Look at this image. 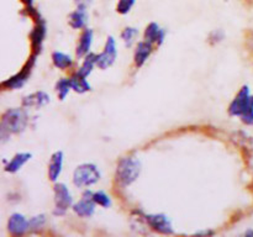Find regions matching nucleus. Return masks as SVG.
Masks as SVG:
<instances>
[{
	"instance_id": "obj_1",
	"label": "nucleus",
	"mask_w": 253,
	"mask_h": 237,
	"mask_svg": "<svg viewBox=\"0 0 253 237\" xmlns=\"http://www.w3.org/2000/svg\"><path fill=\"white\" fill-rule=\"evenodd\" d=\"M27 122L29 116L22 109L12 108L5 111L0 122V137L2 142H5L11 135L22 132L26 128Z\"/></svg>"
},
{
	"instance_id": "obj_2",
	"label": "nucleus",
	"mask_w": 253,
	"mask_h": 237,
	"mask_svg": "<svg viewBox=\"0 0 253 237\" xmlns=\"http://www.w3.org/2000/svg\"><path fill=\"white\" fill-rule=\"evenodd\" d=\"M142 165L141 162L135 157L121 158L116 167V182L121 187H128L132 184L140 175Z\"/></svg>"
},
{
	"instance_id": "obj_3",
	"label": "nucleus",
	"mask_w": 253,
	"mask_h": 237,
	"mask_svg": "<svg viewBox=\"0 0 253 237\" xmlns=\"http://www.w3.org/2000/svg\"><path fill=\"white\" fill-rule=\"evenodd\" d=\"M100 170L93 163L78 165L73 173V183L77 188L91 187L100 180Z\"/></svg>"
},
{
	"instance_id": "obj_4",
	"label": "nucleus",
	"mask_w": 253,
	"mask_h": 237,
	"mask_svg": "<svg viewBox=\"0 0 253 237\" xmlns=\"http://www.w3.org/2000/svg\"><path fill=\"white\" fill-rule=\"evenodd\" d=\"M54 210L53 214L56 216H63L68 209L73 207V198L71 192L64 183H56L54 184Z\"/></svg>"
},
{
	"instance_id": "obj_5",
	"label": "nucleus",
	"mask_w": 253,
	"mask_h": 237,
	"mask_svg": "<svg viewBox=\"0 0 253 237\" xmlns=\"http://www.w3.org/2000/svg\"><path fill=\"white\" fill-rule=\"evenodd\" d=\"M253 101V95H251V91H250L249 85H244L240 91L237 93V95L235 96L234 100L231 101L229 106V114L231 116H239L241 118L245 113H246L247 109L250 108V105Z\"/></svg>"
},
{
	"instance_id": "obj_6",
	"label": "nucleus",
	"mask_w": 253,
	"mask_h": 237,
	"mask_svg": "<svg viewBox=\"0 0 253 237\" xmlns=\"http://www.w3.org/2000/svg\"><path fill=\"white\" fill-rule=\"evenodd\" d=\"M93 193L94 192H91V190L86 189L82 195V199L77 201L72 207L76 215H78L79 217H91L95 212L96 202L93 198Z\"/></svg>"
},
{
	"instance_id": "obj_7",
	"label": "nucleus",
	"mask_w": 253,
	"mask_h": 237,
	"mask_svg": "<svg viewBox=\"0 0 253 237\" xmlns=\"http://www.w3.org/2000/svg\"><path fill=\"white\" fill-rule=\"evenodd\" d=\"M118 57V49H116V41L113 36H109L104 46V51L100 54H98L96 59V66L100 69H106L110 66H113L114 62L116 61Z\"/></svg>"
},
{
	"instance_id": "obj_8",
	"label": "nucleus",
	"mask_w": 253,
	"mask_h": 237,
	"mask_svg": "<svg viewBox=\"0 0 253 237\" xmlns=\"http://www.w3.org/2000/svg\"><path fill=\"white\" fill-rule=\"evenodd\" d=\"M146 221L150 225L151 229L162 235L174 234L172 221L166 214H150L146 215Z\"/></svg>"
},
{
	"instance_id": "obj_9",
	"label": "nucleus",
	"mask_w": 253,
	"mask_h": 237,
	"mask_svg": "<svg viewBox=\"0 0 253 237\" xmlns=\"http://www.w3.org/2000/svg\"><path fill=\"white\" fill-rule=\"evenodd\" d=\"M7 231L12 236H22L29 231V220L20 212H14L7 221Z\"/></svg>"
},
{
	"instance_id": "obj_10",
	"label": "nucleus",
	"mask_w": 253,
	"mask_h": 237,
	"mask_svg": "<svg viewBox=\"0 0 253 237\" xmlns=\"http://www.w3.org/2000/svg\"><path fill=\"white\" fill-rule=\"evenodd\" d=\"M34 62H35V57H32L31 61H29V63L26 64V67H25L20 73L15 74L14 77L9 78L7 80L2 81V86L7 89H14V90L15 89H20L21 86H24V84L27 81V78H29Z\"/></svg>"
},
{
	"instance_id": "obj_11",
	"label": "nucleus",
	"mask_w": 253,
	"mask_h": 237,
	"mask_svg": "<svg viewBox=\"0 0 253 237\" xmlns=\"http://www.w3.org/2000/svg\"><path fill=\"white\" fill-rule=\"evenodd\" d=\"M49 103V95L46 93V91H35V93L29 94V95L25 96L22 99V105L25 108H35L40 109L42 106L47 105Z\"/></svg>"
},
{
	"instance_id": "obj_12",
	"label": "nucleus",
	"mask_w": 253,
	"mask_h": 237,
	"mask_svg": "<svg viewBox=\"0 0 253 237\" xmlns=\"http://www.w3.org/2000/svg\"><path fill=\"white\" fill-rule=\"evenodd\" d=\"M93 30L85 29L82 32L76 49V56L78 57V58H84V57L90 52L91 43H93Z\"/></svg>"
},
{
	"instance_id": "obj_13",
	"label": "nucleus",
	"mask_w": 253,
	"mask_h": 237,
	"mask_svg": "<svg viewBox=\"0 0 253 237\" xmlns=\"http://www.w3.org/2000/svg\"><path fill=\"white\" fill-rule=\"evenodd\" d=\"M88 19H89L88 9H86V7L77 6V9L69 14L68 24L72 29L82 30L86 26Z\"/></svg>"
},
{
	"instance_id": "obj_14",
	"label": "nucleus",
	"mask_w": 253,
	"mask_h": 237,
	"mask_svg": "<svg viewBox=\"0 0 253 237\" xmlns=\"http://www.w3.org/2000/svg\"><path fill=\"white\" fill-rule=\"evenodd\" d=\"M153 52V43L147 41H140L136 46L135 53H133V62L136 67H142L148 59V57Z\"/></svg>"
},
{
	"instance_id": "obj_15",
	"label": "nucleus",
	"mask_w": 253,
	"mask_h": 237,
	"mask_svg": "<svg viewBox=\"0 0 253 237\" xmlns=\"http://www.w3.org/2000/svg\"><path fill=\"white\" fill-rule=\"evenodd\" d=\"M63 168V152L57 151L51 156L48 164V178L51 182H57Z\"/></svg>"
},
{
	"instance_id": "obj_16",
	"label": "nucleus",
	"mask_w": 253,
	"mask_h": 237,
	"mask_svg": "<svg viewBox=\"0 0 253 237\" xmlns=\"http://www.w3.org/2000/svg\"><path fill=\"white\" fill-rule=\"evenodd\" d=\"M166 37V31L163 29H161L158 26V24L156 22H151L145 30V41L151 42V43H156L158 46L165 42Z\"/></svg>"
},
{
	"instance_id": "obj_17",
	"label": "nucleus",
	"mask_w": 253,
	"mask_h": 237,
	"mask_svg": "<svg viewBox=\"0 0 253 237\" xmlns=\"http://www.w3.org/2000/svg\"><path fill=\"white\" fill-rule=\"evenodd\" d=\"M32 155L29 152H20L16 153L14 157L11 158V160L7 162V164L5 165V172L7 173H16L31 159Z\"/></svg>"
},
{
	"instance_id": "obj_18",
	"label": "nucleus",
	"mask_w": 253,
	"mask_h": 237,
	"mask_svg": "<svg viewBox=\"0 0 253 237\" xmlns=\"http://www.w3.org/2000/svg\"><path fill=\"white\" fill-rule=\"evenodd\" d=\"M44 36H46V25H44L43 20L39 19L37 20L36 26H35L34 31L31 34L32 47L35 48V51H39L41 48Z\"/></svg>"
},
{
	"instance_id": "obj_19",
	"label": "nucleus",
	"mask_w": 253,
	"mask_h": 237,
	"mask_svg": "<svg viewBox=\"0 0 253 237\" xmlns=\"http://www.w3.org/2000/svg\"><path fill=\"white\" fill-rule=\"evenodd\" d=\"M71 84H72V90H74L78 94H84L91 89L90 83L86 80V77L81 76V74L76 73L71 77Z\"/></svg>"
},
{
	"instance_id": "obj_20",
	"label": "nucleus",
	"mask_w": 253,
	"mask_h": 237,
	"mask_svg": "<svg viewBox=\"0 0 253 237\" xmlns=\"http://www.w3.org/2000/svg\"><path fill=\"white\" fill-rule=\"evenodd\" d=\"M52 63H53V66L56 67V68L64 71V69L72 67V64H73V59H72V57L69 56V54L56 51L52 53Z\"/></svg>"
},
{
	"instance_id": "obj_21",
	"label": "nucleus",
	"mask_w": 253,
	"mask_h": 237,
	"mask_svg": "<svg viewBox=\"0 0 253 237\" xmlns=\"http://www.w3.org/2000/svg\"><path fill=\"white\" fill-rule=\"evenodd\" d=\"M96 59H98V54L93 53V52H89L83 59V63H82L81 68L78 69L77 73L81 74L83 77H88L89 74L93 72L94 67L96 66Z\"/></svg>"
},
{
	"instance_id": "obj_22",
	"label": "nucleus",
	"mask_w": 253,
	"mask_h": 237,
	"mask_svg": "<svg viewBox=\"0 0 253 237\" xmlns=\"http://www.w3.org/2000/svg\"><path fill=\"white\" fill-rule=\"evenodd\" d=\"M71 90H72V84H71V79L69 78H62L56 83V93L61 100H64Z\"/></svg>"
},
{
	"instance_id": "obj_23",
	"label": "nucleus",
	"mask_w": 253,
	"mask_h": 237,
	"mask_svg": "<svg viewBox=\"0 0 253 237\" xmlns=\"http://www.w3.org/2000/svg\"><path fill=\"white\" fill-rule=\"evenodd\" d=\"M138 36V30L136 27H125L124 31L121 32V39L125 42V44L127 47L132 46V43L135 42V39Z\"/></svg>"
},
{
	"instance_id": "obj_24",
	"label": "nucleus",
	"mask_w": 253,
	"mask_h": 237,
	"mask_svg": "<svg viewBox=\"0 0 253 237\" xmlns=\"http://www.w3.org/2000/svg\"><path fill=\"white\" fill-rule=\"evenodd\" d=\"M93 198L95 200L96 205L104 207V209H108L111 206V198L106 194L103 190H96L93 193Z\"/></svg>"
},
{
	"instance_id": "obj_25",
	"label": "nucleus",
	"mask_w": 253,
	"mask_h": 237,
	"mask_svg": "<svg viewBox=\"0 0 253 237\" xmlns=\"http://www.w3.org/2000/svg\"><path fill=\"white\" fill-rule=\"evenodd\" d=\"M46 225V216L44 215H36L29 220V231H40Z\"/></svg>"
},
{
	"instance_id": "obj_26",
	"label": "nucleus",
	"mask_w": 253,
	"mask_h": 237,
	"mask_svg": "<svg viewBox=\"0 0 253 237\" xmlns=\"http://www.w3.org/2000/svg\"><path fill=\"white\" fill-rule=\"evenodd\" d=\"M136 0H119L118 5H116V11L121 15H126L130 12L135 5Z\"/></svg>"
},
{
	"instance_id": "obj_27",
	"label": "nucleus",
	"mask_w": 253,
	"mask_h": 237,
	"mask_svg": "<svg viewBox=\"0 0 253 237\" xmlns=\"http://www.w3.org/2000/svg\"><path fill=\"white\" fill-rule=\"evenodd\" d=\"M241 120L246 125H253V101L251 105H250V108L246 110V113L241 116Z\"/></svg>"
},
{
	"instance_id": "obj_28",
	"label": "nucleus",
	"mask_w": 253,
	"mask_h": 237,
	"mask_svg": "<svg viewBox=\"0 0 253 237\" xmlns=\"http://www.w3.org/2000/svg\"><path fill=\"white\" fill-rule=\"evenodd\" d=\"M222 39H224V32L220 31V30H215L210 35V41L211 42H220Z\"/></svg>"
},
{
	"instance_id": "obj_29",
	"label": "nucleus",
	"mask_w": 253,
	"mask_h": 237,
	"mask_svg": "<svg viewBox=\"0 0 253 237\" xmlns=\"http://www.w3.org/2000/svg\"><path fill=\"white\" fill-rule=\"evenodd\" d=\"M77 6H82V7H86L88 9L89 5H91L93 0H74Z\"/></svg>"
},
{
	"instance_id": "obj_30",
	"label": "nucleus",
	"mask_w": 253,
	"mask_h": 237,
	"mask_svg": "<svg viewBox=\"0 0 253 237\" xmlns=\"http://www.w3.org/2000/svg\"><path fill=\"white\" fill-rule=\"evenodd\" d=\"M22 2L27 5V7H32V4H34V0H22Z\"/></svg>"
}]
</instances>
